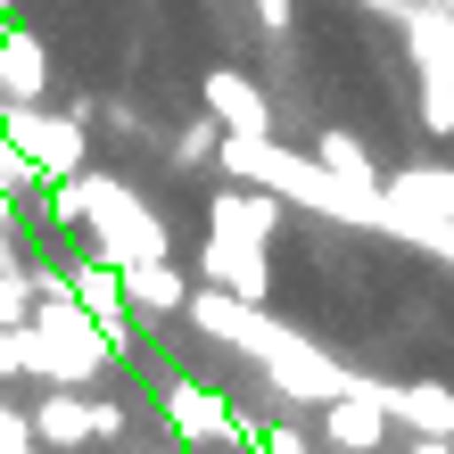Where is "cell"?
I'll return each instance as SVG.
<instances>
[{"instance_id":"1","label":"cell","mask_w":454,"mask_h":454,"mask_svg":"<svg viewBox=\"0 0 454 454\" xmlns=\"http://www.w3.org/2000/svg\"><path fill=\"white\" fill-rule=\"evenodd\" d=\"M34 314H25V380L42 388H91L99 372L116 364L108 331L83 314V298L67 289V273H50V264H34Z\"/></svg>"},{"instance_id":"2","label":"cell","mask_w":454,"mask_h":454,"mask_svg":"<svg viewBox=\"0 0 454 454\" xmlns=\"http://www.w3.org/2000/svg\"><path fill=\"white\" fill-rule=\"evenodd\" d=\"M74 191H83V231L99 239V256L116 264H141V256H166V223L141 207V191H124L116 174H74Z\"/></svg>"},{"instance_id":"3","label":"cell","mask_w":454,"mask_h":454,"mask_svg":"<svg viewBox=\"0 0 454 454\" xmlns=\"http://www.w3.org/2000/svg\"><path fill=\"white\" fill-rule=\"evenodd\" d=\"M166 438L191 446V454H239L248 413H239L223 388H207V380H174L166 388Z\"/></svg>"},{"instance_id":"4","label":"cell","mask_w":454,"mask_h":454,"mask_svg":"<svg viewBox=\"0 0 454 454\" xmlns=\"http://www.w3.org/2000/svg\"><path fill=\"white\" fill-rule=\"evenodd\" d=\"M256 372H264V388L281 396V413H298V405H314V413H323L331 396L356 380V372H347L339 356H323V347H314V339H298V331H281V347H273V356H264Z\"/></svg>"},{"instance_id":"5","label":"cell","mask_w":454,"mask_h":454,"mask_svg":"<svg viewBox=\"0 0 454 454\" xmlns=\"http://www.w3.org/2000/svg\"><path fill=\"white\" fill-rule=\"evenodd\" d=\"M191 331H207L215 347H231V356L264 364V356L281 347V331H289V323H273L256 298H231V289H191Z\"/></svg>"},{"instance_id":"6","label":"cell","mask_w":454,"mask_h":454,"mask_svg":"<svg viewBox=\"0 0 454 454\" xmlns=\"http://www.w3.org/2000/svg\"><path fill=\"white\" fill-rule=\"evenodd\" d=\"M0 124H9V141L42 166V182H67V174H83V157H91V141H83V116H50V99L42 108H0Z\"/></svg>"},{"instance_id":"7","label":"cell","mask_w":454,"mask_h":454,"mask_svg":"<svg viewBox=\"0 0 454 454\" xmlns=\"http://www.w3.org/2000/svg\"><path fill=\"white\" fill-rule=\"evenodd\" d=\"M396 430V413H388V388L380 380H347L331 405H323V438L331 454H380Z\"/></svg>"},{"instance_id":"8","label":"cell","mask_w":454,"mask_h":454,"mask_svg":"<svg viewBox=\"0 0 454 454\" xmlns=\"http://www.w3.org/2000/svg\"><path fill=\"white\" fill-rule=\"evenodd\" d=\"M281 215H289V199L281 191H256V182H231V191L207 199V231H215V239H256V248H273Z\"/></svg>"},{"instance_id":"9","label":"cell","mask_w":454,"mask_h":454,"mask_svg":"<svg viewBox=\"0 0 454 454\" xmlns=\"http://www.w3.org/2000/svg\"><path fill=\"white\" fill-rule=\"evenodd\" d=\"M199 281L264 306V298H273V256H264L256 239H215V231H207V239H199Z\"/></svg>"},{"instance_id":"10","label":"cell","mask_w":454,"mask_h":454,"mask_svg":"<svg viewBox=\"0 0 454 454\" xmlns=\"http://www.w3.org/2000/svg\"><path fill=\"white\" fill-rule=\"evenodd\" d=\"M25 421H34V438H42L50 454H83V446H99L91 388H42L34 405H25Z\"/></svg>"},{"instance_id":"11","label":"cell","mask_w":454,"mask_h":454,"mask_svg":"<svg viewBox=\"0 0 454 454\" xmlns=\"http://www.w3.org/2000/svg\"><path fill=\"white\" fill-rule=\"evenodd\" d=\"M199 99H207V116H215L223 132H273V99H264V83L239 74V67H207Z\"/></svg>"},{"instance_id":"12","label":"cell","mask_w":454,"mask_h":454,"mask_svg":"<svg viewBox=\"0 0 454 454\" xmlns=\"http://www.w3.org/2000/svg\"><path fill=\"white\" fill-rule=\"evenodd\" d=\"M50 99V50L34 25L9 17V34H0V108H42Z\"/></svg>"},{"instance_id":"13","label":"cell","mask_w":454,"mask_h":454,"mask_svg":"<svg viewBox=\"0 0 454 454\" xmlns=\"http://www.w3.org/2000/svg\"><path fill=\"white\" fill-rule=\"evenodd\" d=\"M124 298L141 323H166V314H191V281H182L174 256H141V264H124Z\"/></svg>"},{"instance_id":"14","label":"cell","mask_w":454,"mask_h":454,"mask_svg":"<svg viewBox=\"0 0 454 454\" xmlns=\"http://www.w3.org/2000/svg\"><path fill=\"white\" fill-rule=\"evenodd\" d=\"M388 413H396V430H405V438H454V388L446 380L388 388Z\"/></svg>"},{"instance_id":"15","label":"cell","mask_w":454,"mask_h":454,"mask_svg":"<svg viewBox=\"0 0 454 454\" xmlns=\"http://www.w3.org/2000/svg\"><path fill=\"white\" fill-rule=\"evenodd\" d=\"M314 166H323V174H339V182H364V191H380V166H372V157H364V141H356V132H314Z\"/></svg>"},{"instance_id":"16","label":"cell","mask_w":454,"mask_h":454,"mask_svg":"<svg viewBox=\"0 0 454 454\" xmlns=\"http://www.w3.org/2000/svg\"><path fill=\"white\" fill-rule=\"evenodd\" d=\"M421 132L454 141V74L446 67H421Z\"/></svg>"},{"instance_id":"17","label":"cell","mask_w":454,"mask_h":454,"mask_svg":"<svg viewBox=\"0 0 454 454\" xmlns=\"http://www.w3.org/2000/svg\"><path fill=\"white\" fill-rule=\"evenodd\" d=\"M215 149H223V124L215 116H191V124L174 132V166L182 174H191V166H215Z\"/></svg>"},{"instance_id":"18","label":"cell","mask_w":454,"mask_h":454,"mask_svg":"<svg viewBox=\"0 0 454 454\" xmlns=\"http://www.w3.org/2000/svg\"><path fill=\"white\" fill-rule=\"evenodd\" d=\"M239 454H306V430H298V421H248Z\"/></svg>"},{"instance_id":"19","label":"cell","mask_w":454,"mask_h":454,"mask_svg":"<svg viewBox=\"0 0 454 454\" xmlns=\"http://www.w3.org/2000/svg\"><path fill=\"white\" fill-rule=\"evenodd\" d=\"M0 454H50L34 438V421H25V405H9V396H0Z\"/></svg>"},{"instance_id":"20","label":"cell","mask_w":454,"mask_h":454,"mask_svg":"<svg viewBox=\"0 0 454 454\" xmlns=\"http://www.w3.org/2000/svg\"><path fill=\"white\" fill-rule=\"evenodd\" d=\"M9 380H25V323L17 331L0 323V388H9Z\"/></svg>"},{"instance_id":"21","label":"cell","mask_w":454,"mask_h":454,"mask_svg":"<svg viewBox=\"0 0 454 454\" xmlns=\"http://www.w3.org/2000/svg\"><path fill=\"white\" fill-rule=\"evenodd\" d=\"M91 421H99V446H108V438H124V430H132V413L116 405V396H91Z\"/></svg>"},{"instance_id":"22","label":"cell","mask_w":454,"mask_h":454,"mask_svg":"<svg viewBox=\"0 0 454 454\" xmlns=\"http://www.w3.org/2000/svg\"><path fill=\"white\" fill-rule=\"evenodd\" d=\"M248 17L264 25V34H289V17H298V0H248Z\"/></svg>"},{"instance_id":"23","label":"cell","mask_w":454,"mask_h":454,"mask_svg":"<svg viewBox=\"0 0 454 454\" xmlns=\"http://www.w3.org/2000/svg\"><path fill=\"white\" fill-rule=\"evenodd\" d=\"M396 454H454V438H405Z\"/></svg>"}]
</instances>
